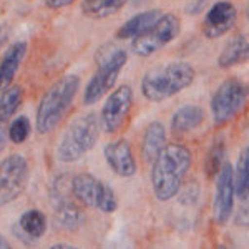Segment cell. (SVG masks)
<instances>
[{
	"label": "cell",
	"instance_id": "9",
	"mask_svg": "<svg viewBox=\"0 0 249 249\" xmlns=\"http://www.w3.org/2000/svg\"><path fill=\"white\" fill-rule=\"evenodd\" d=\"M30 178V164L20 153L9 155L0 166V198L2 204H9L25 191Z\"/></svg>",
	"mask_w": 249,
	"mask_h": 249
},
{
	"label": "cell",
	"instance_id": "31",
	"mask_svg": "<svg viewBox=\"0 0 249 249\" xmlns=\"http://www.w3.org/2000/svg\"><path fill=\"white\" fill-rule=\"evenodd\" d=\"M246 17L249 20V0H248V5H246Z\"/></svg>",
	"mask_w": 249,
	"mask_h": 249
},
{
	"label": "cell",
	"instance_id": "20",
	"mask_svg": "<svg viewBox=\"0 0 249 249\" xmlns=\"http://www.w3.org/2000/svg\"><path fill=\"white\" fill-rule=\"evenodd\" d=\"M25 55H27V42H23V40L12 43L5 50V53L2 57V63H0V80H2L3 88L9 87L12 80L15 78Z\"/></svg>",
	"mask_w": 249,
	"mask_h": 249
},
{
	"label": "cell",
	"instance_id": "12",
	"mask_svg": "<svg viewBox=\"0 0 249 249\" xmlns=\"http://www.w3.org/2000/svg\"><path fill=\"white\" fill-rule=\"evenodd\" d=\"M238 20V10L230 0H218L210 7L203 18V34L206 38L216 40L226 35Z\"/></svg>",
	"mask_w": 249,
	"mask_h": 249
},
{
	"label": "cell",
	"instance_id": "11",
	"mask_svg": "<svg viewBox=\"0 0 249 249\" xmlns=\"http://www.w3.org/2000/svg\"><path fill=\"white\" fill-rule=\"evenodd\" d=\"M234 170L230 163H224L216 176V195H214V218L218 224H226L234 213Z\"/></svg>",
	"mask_w": 249,
	"mask_h": 249
},
{
	"label": "cell",
	"instance_id": "17",
	"mask_svg": "<svg viewBox=\"0 0 249 249\" xmlns=\"http://www.w3.org/2000/svg\"><path fill=\"white\" fill-rule=\"evenodd\" d=\"M166 148V128L161 122H151L144 128L142 136V156L146 163H151Z\"/></svg>",
	"mask_w": 249,
	"mask_h": 249
},
{
	"label": "cell",
	"instance_id": "15",
	"mask_svg": "<svg viewBox=\"0 0 249 249\" xmlns=\"http://www.w3.org/2000/svg\"><path fill=\"white\" fill-rule=\"evenodd\" d=\"M15 236L27 244H34L47 232V216L40 210H27L15 224Z\"/></svg>",
	"mask_w": 249,
	"mask_h": 249
},
{
	"label": "cell",
	"instance_id": "22",
	"mask_svg": "<svg viewBox=\"0 0 249 249\" xmlns=\"http://www.w3.org/2000/svg\"><path fill=\"white\" fill-rule=\"evenodd\" d=\"M224 158H226V143H224L223 136H218L210 146L206 160H204V173H206L208 178H216L218 176L221 168L226 163Z\"/></svg>",
	"mask_w": 249,
	"mask_h": 249
},
{
	"label": "cell",
	"instance_id": "6",
	"mask_svg": "<svg viewBox=\"0 0 249 249\" xmlns=\"http://www.w3.org/2000/svg\"><path fill=\"white\" fill-rule=\"evenodd\" d=\"M249 100V87L239 78H228L216 88L211 98V115L216 126L230 123L244 110Z\"/></svg>",
	"mask_w": 249,
	"mask_h": 249
},
{
	"label": "cell",
	"instance_id": "5",
	"mask_svg": "<svg viewBox=\"0 0 249 249\" xmlns=\"http://www.w3.org/2000/svg\"><path fill=\"white\" fill-rule=\"evenodd\" d=\"M102 130V122L96 113L90 111L80 115L68 124L63 135L60 136L57 158L62 163H77L88 151L93 150Z\"/></svg>",
	"mask_w": 249,
	"mask_h": 249
},
{
	"label": "cell",
	"instance_id": "21",
	"mask_svg": "<svg viewBox=\"0 0 249 249\" xmlns=\"http://www.w3.org/2000/svg\"><path fill=\"white\" fill-rule=\"evenodd\" d=\"M126 2L128 0H82L80 10L88 18L103 20L122 10Z\"/></svg>",
	"mask_w": 249,
	"mask_h": 249
},
{
	"label": "cell",
	"instance_id": "2",
	"mask_svg": "<svg viewBox=\"0 0 249 249\" xmlns=\"http://www.w3.org/2000/svg\"><path fill=\"white\" fill-rule=\"evenodd\" d=\"M80 88V77L68 73L60 77L40 98L35 111V128L38 135H50L58 128L70 110Z\"/></svg>",
	"mask_w": 249,
	"mask_h": 249
},
{
	"label": "cell",
	"instance_id": "13",
	"mask_svg": "<svg viewBox=\"0 0 249 249\" xmlns=\"http://www.w3.org/2000/svg\"><path fill=\"white\" fill-rule=\"evenodd\" d=\"M103 156H105L111 171L120 178H131L136 175L138 164H136L133 150H131V143L128 140L118 138L107 143L103 148Z\"/></svg>",
	"mask_w": 249,
	"mask_h": 249
},
{
	"label": "cell",
	"instance_id": "16",
	"mask_svg": "<svg viewBox=\"0 0 249 249\" xmlns=\"http://www.w3.org/2000/svg\"><path fill=\"white\" fill-rule=\"evenodd\" d=\"M206 118V113L199 105H184L171 116V133L175 136H184L196 128H199Z\"/></svg>",
	"mask_w": 249,
	"mask_h": 249
},
{
	"label": "cell",
	"instance_id": "18",
	"mask_svg": "<svg viewBox=\"0 0 249 249\" xmlns=\"http://www.w3.org/2000/svg\"><path fill=\"white\" fill-rule=\"evenodd\" d=\"M246 62H249V35L239 34L223 47L218 57V67L231 68Z\"/></svg>",
	"mask_w": 249,
	"mask_h": 249
},
{
	"label": "cell",
	"instance_id": "14",
	"mask_svg": "<svg viewBox=\"0 0 249 249\" xmlns=\"http://www.w3.org/2000/svg\"><path fill=\"white\" fill-rule=\"evenodd\" d=\"M52 201L55 204V224L60 230L65 231H75L82 224L83 214L82 210L75 203H71L67 198L65 188H62V184L55 181L50 191Z\"/></svg>",
	"mask_w": 249,
	"mask_h": 249
},
{
	"label": "cell",
	"instance_id": "27",
	"mask_svg": "<svg viewBox=\"0 0 249 249\" xmlns=\"http://www.w3.org/2000/svg\"><path fill=\"white\" fill-rule=\"evenodd\" d=\"M234 223L239 228H249V196L246 199H241L239 208L236 210Z\"/></svg>",
	"mask_w": 249,
	"mask_h": 249
},
{
	"label": "cell",
	"instance_id": "8",
	"mask_svg": "<svg viewBox=\"0 0 249 249\" xmlns=\"http://www.w3.org/2000/svg\"><path fill=\"white\" fill-rule=\"evenodd\" d=\"M181 20L175 14H163L144 34L131 40V52L138 57H151L179 35Z\"/></svg>",
	"mask_w": 249,
	"mask_h": 249
},
{
	"label": "cell",
	"instance_id": "25",
	"mask_svg": "<svg viewBox=\"0 0 249 249\" xmlns=\"http://www.w3.org/2000/svg\"><path fill=\"white\" fill-rule=\"evenodd\" d=\"M30 131H32V124H30V120L27 116H17L14 118L9 124V140L12 143L15 144H22L29 140L30 136Z\"/></svg>",
	"mask_w": 249,
	"mask_h": 249
},
{
	"label": "cell",
	"instance_id": "10",
	"mask_svg": "<svg viewBox=\"0 0 249 249\" xmlns=\"http://www.w3.org/2000/svg\"><path fill=\"white\" fill-rule=\"evenodd\" d=\"M131 107H133V90L130 85H120L111 93H108L102 111H100L103 131L107 135L118 133L126 123Z\"/></svg>",
	"mask_w": 249,
	"mask_h": 249
},
{
	"label": "cell",
	"instance_id": "26",
	"mask_svg": "<svg viewBox=\"0 0 249 249\" xmlns=\"http://www.w3.org/2000/svg\"><path fill=\"white\" fill-rule=\"evenodd\" d=\"M198 195H199V188L198 183H190L188 186H183V190L179 191V201L183 204H195L198 203Z\"/></svg>",
	"mask_w": 249,
	"mask_h": 249
},
{
	"label": "cell",
	"instance_id": "7",
	"mask_svg": "<svg viewBox=\"0 0 249 249\" xmlns=\"http://www.w3.org/2000/svg\"><path fill=\"white\" fill-rule=\"evenodd\" d=\"M70 186L73 198L78 203H82L83 206L93 208V210L105 213V214H110V213L118 210V198H116L115 191L105 181L95 178L93 175L80 173L71 178Z\"/></svg>",
	"mask_w": 249,
	"mask_h": 249
},
{
	"label": "cell",
	"instance_id": "28",
	"mask_svg": "<svg viewBox=\"0 0 249 249\" xmlns=\"http://www.w3.org/2000/svg\"><path fill=\"white\" fill-rule=\"evenodd\" d=\"M43 2H45V5L48 7V9L57 10V9H63V7L71 5L75 0H43Z\"/></svg>",
	"mask_w": 249,
	"mask_h": 249
},
{
	"label": "cell",
	"instance_id": "29",
	"mask_svg": "<svg viewBox=\"0 0 249 249\" xmlns=\"http://www.w3.org/2000/svg\"><path fill=\"white\" fill-rule=\"evenodd\" d=\"M206 7V0H195L188 5V14L190 15H198L201 14L203 9Z\"/></svg>",
	"mask_w": 249,
	"mask_h": 249
},
{
	"label": "cell",
	"instance_id": "23",
	"mask_svg": "<svg viewBox=\"0 0 249 249\" xmlns=\"http://www.w3.org/2000/svg\"><path fill=\"white\" fill-rule=\"evenodd\" d=\"M234 188H236V198L246 199L249 196V143L243 148L239 153L238 164H236L234 173Z\"/></svg>",
	"mask_w": 249,
	"mask_h": 249
},
{
	"label": "cell",
	"instance_id": "24",
	"mask_svg": "<svg viewBox=\"0 0 249 249\" xmlns=\"http://www.w3.org/2000/svg\"><path fill=\"white\" fill-rule=\"evenodd\" d=\"M23 102V88L20 85H12L9 88H3L2 98H0V118L2 122H9L15 111L18 110Z\"/></svg>",
	"mask_w": 249,
	"mask_h": 249
},
{
	"label": "cell",
	"instance_id": "30",
	"mask_svg": "<svg viewBox=\"0 0 249 249\" xmlns=\"http://www.w3.org/2000/svg\"><path fill=\"white\" fill-rule=\"evenodd\" d=\"M52 249H75V246H71V244H68V243H58V244H53Z\"/></svg>",
	"mask_w": 249,
	"mask_h": 249
},
{
	"label": "cell",
	"instance_id": "4",
	"mask_svg": "<svg viewBox=\"0 0 249 249\" xmlns=\"http://www.w3.org/2000/svg\"><path fill=\"white\" fill-rule=\"evenodd\" d=\"M128 62V52L115 42L103 43L95 52L96 70L83 91V105L91 107L110 93L116 85L123 67Z\"/></svg>",
	"mask_w": 249,
	"mask_h": 249
},
{
	"label": "cell",
	"instance_id": "1",
	"mask_svg": "<svg viewBox=\"0 0 249 249\" xmlns=\"http://www.w3.org/2000/svg\"><path fill=\"white\" fill-rule=\"evenodd\" d=\"M191 160V151L184 144H166L151 168V188L158 201L166 203L179 195Z\"/></svg>",
	"mask_w": 249,
	"mask_h": 249
},
{
	"label": "cell",
	"instance_id": "19",
	"mask_svg": "<svg viewBox=\"0 0 249 249\" xmlns=\"http://www.w3.org/2000/svg\"><path fill=\"white\" fill-rule=\"evenodd\" d=\"M161 15H163V12L160 9L144 10V12H140V14L133 15V17L130 20H126V22L120 27V30L116 32V40H135L136 37H140V35L150 29Z\"/></svg>",
	"mask_w": 249,
	"mask_h": 249
},
{
	"label": "cell",
	"instance_id": "3",
	"mask_svg": "<svg viewBox=\"0 0 249 249\" xmlns=\"http://www.w3.org/2000/svg\"><path fill=\"white\" fill-rule=\"evenodd\" d=\"M196 71L188 62H170L153 67L143 75L140 90L148 102L160 103L179 91L186 90L195 82Z\"/></svg>",
	"mask_w": 249,
	"mask_h": 249
}]
</instances>
